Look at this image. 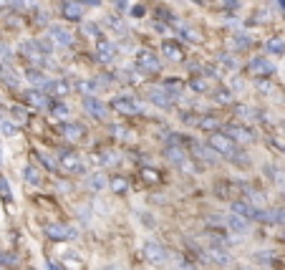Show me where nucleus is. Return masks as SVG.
Here are the masks:
<instances>
[{"mask_svg": "<svg viewBox=\"0 0 285 270\" xmlns=\"http://www.w3.org/2000/svg\"><path fill=\"white\" fill-rule=\"evenodd\" d=\"M278 5H280V10H285V0H278Z\"/></svg>", "mask_w": 285, "mask_h": 270, "instance_id": "45", "label": "nucleus"}, {"mask_svg": "<svg viewBox=\"0 0 285 270\" xmlns=\"http://www.w3.org/2000/svg\"><path fill=\"white\" fill-rule=\"evenodd\" d=\"M61 13H63L66 21H81L83 18V5L76 3V0H68V3L61 5Z\"/></svg>", "mask_w": 285, "mask_h": 270, "instance_id": "15", "label": "nucleus"}, {"mask_svg": "<svg viewBox=\"0 0 285 270\" xmlns=\"http://www.w3.org/2000/svg\"><path fill=\"white\" fill-rule=\"evenodd\" d=\"M243 189H245V200L250 205H255V207H263L265 205V192L255 189V187H243Z\"/></svg>", "mask_w": 285, "mask_h": 270, "instance_id": "25", "label": "nucleus"}, {"mask_svg": "<svg viewBox=\"0 0 285 270\" xmlns=\"http://www.w3.org/2000/svg\"><path fill=\"white\" fill-rule=\"evenodd\" d=\"M230 207H232V212H235V215H240V217H247V220H252V217H255V209H258L255 205H250L247 200H235Z\"/></svg>", "mask_w": 285, "mask_h": 270, "instance_id": "18", "label": "nucleus"}, {"mask_svg": "<svg viewBox=\"0 0 285 270\" xmlns=\"http://www.w3.org/2000/svg\"><path fill=\"white\" fill-rule=\"evenodd\" d=\"M149 101H152L154 106H159V109H169V106H172V96L164 94V86L159 88V91H152V94H149Z\"/></svg>", "mask_w": 285, "mask_h": 270, "instance_id": "22", "label": "nucleus"}, {"mask_svg": "<svg viewBox=\"0 0 285 270\" xmlns=\"http://www.w3.org/2000/svg\"><path fill=\"white\" fill-rule=\"evenodd\" d=\"M10 56H13L10 48L5 46V43H0V61H5V63H8V61H10Z\"/></svg>", "mask_w": 285, "mask_h": 270, "instance_id": "38", "label": "nucleus"}, {"mask_svg": "<svg viewBox=\"0 0 285 270\" xmlns=\"http://www.w3.org/2000/svg\"><path fill=\"white\" fill-rule=\"evenodd\" d=\"M255 260L263 263V265H273L275 263V252L273 250H260V252H255Z\"/></svg>", "mask_w": 285, "mask_h": 270, "instance_id": "33", "label": "nucleus"}, {"mask_svg": "<svg viewBox=\"0 0 285 270\" xmlns=\"http://www.w3.org/2000/svg\"><path fill=\"white\" fill-rule=\"evenodd\" d=\"M106 185H109V182H106V177H103L101 172H96V174H88V177H86V187L91 189V192H101Z\"/></svg>", "mask_w": 285, "mask_h": 270, "instance_id": "23", "label": "nucleus"}, {"mask_svg": "<svg viewBox=\"0 0 285 270\" xmlns=\"http://www.w3.org/2000/svg\"><path fill=\"white\" fill-rule=\"evenodd\" d=\"M224 225H227L232 232H237V235H250V220H247V217H240V215L232 212Z\"/></svg>", "mask_w": 285, "mask_h": 270, "instance_id": "13", "label": "nucleus"}, {"mask_svg": "<svg viewBox=\"0 0 285 270\" xmlns=\"http://www.w3.org/2000/svg\"><path fill=\"white\" fill-rule=\"evenodd\" d=\"M79 3H81V5L86 3L88 8H99V5H101V0H79Z\"/></svg>", "mask_w": 285, "mask_h": 270, "instance_id": "43", "label": "nucleus"}, {"mask_svg": "<svg viewBox=\"0 0 285 270\" xmlns=\"http://www.w3.org/2000/svg\"><path fill=\"white\" fill-rule=\"evenodd\" d=\"M235 43H237V48H247V46H250V38H247V36H237Z\"/></svg>", "mask_w": 285, "mask_h": 270, "instance_id": "41", "label": "nucleus"}, {"mask_svg": "<svg viewBox=\"0 0 285 270\" xmlns=\"http://www.w3.org/2000/svg\"><path fill=\"white\" fill-rule=\"evenodd\" d=\"M23 99H25V104L28 106H33V109H51L53 106V101H51V96L48 94H43V88H28V91L23 94Z\"/></svg>", "mask_w": 285, "mask_h": 270, "instance_id": "5", "label": "nucleus"}, {"mask_svg": "<svg viewBox=\"0 0 285 270\" xmlns=\"http://www.w3.org/2000/svg\"><path fill=\"white\" fill-rule=\"evenodd\" d=\"M207 144L215 149V152L220 154V157H224V159H230L235 152H237V144L232 142V137L230 134H224V131H215V134H209V139H207Z\"/></svg>", "mask_w": 285, "mask_h": 270, "instance_id": "3", "label": "nucleus"}, {"mask_svg": "<svg viewBox=\"0 0 285 270\" xmlns=\"http://www.w3.org/2000/svg\"><path fill=\"white\" fill-rule=\"evenodd\" d=\"M61 134H63V139H68V142H81L83 134H86V129L81 124H76V122H71V124H63L61 126Z\"/></svg>", "mask_w": 285, "mask_h": 270, "instance_id": "16", "label": "nucleus"}, {"mask_svg": "<svg viewBox=\"0 0 285 270\" xmlns=\"http://www.w3.org/2000/svg\"><path fill=\"white\" fill-rule=\"evenodd\" d=\"M25 79L31 81L36 88H46V86H48V81H51V79H48L41 68H28V71H25Z\"/></svg>", "mask_w": 285, "mask_h": 270, "instance_id": "20", "label": "nucleus"}, {"mask_svg": "<svg viewBox=\"0 0 285 270\" xmlns=\"http://www.w3.org/2000/svg\"><path fill=\"white\" fill-rule=\"evenodd\" d=\"M265 48H267V53H273V56H285V41L283 38H270Z\"/></svg>", "mask_w": 285, "mask_h": 270, "instance_id": "29", "label": "nucleus"}, {"mask_svg": "<svg viewBox=\"0 0 285 270\" xmlns=\"http://www.w3.org/2000/svg\"><path fill=\"white\" fill-rule=\"evenodd\" d=\"M142 258H144L146 263L157 265V268H164V265L172 263L169 250L164 248L162 243H157V240H144V245H142Z\"/></svg>", "mask_w": 285, "mask_h": 270, "instance_id": "1", "label": "nucleus"}, {"mask_svg": "<svg viewBox=\"0 0 285 270\" xmlns=\"http://www.w3.org/2000/svg\"><path fill=\"white\" fill-rule=\"evenodd\" d=\"M96 51H99V58L103 63H111L116 58V46H114V43H109V41H99Z\"/></svg>", "mask_w": 285, "mask_h": 270, "instance_id": "19", "label": "nucleus"}, {"mask_svg": "<svg viewBox=\"0 0 285 270\" xmlns=\"http://www.w3.org/2000/svg\"><path fill=\"white\" fill-rule=\"evenodd\" d=\"M111 106L116 109V111H122V114H139L142 111V106H139V104L137 101H134V99H129V96H116L114 101H111Z\"/></svg>", "mask_w": 285, "mask_h": 270, "instance_id": "11", "label": "nucleus"}, {"mask_svg": "<svg viewBox=\"0 0 285 270\" xmlns=\"http://www.w3.org/2000/svg\"><path fill=\"white\" fill-rule=\"evenodd\" d=\"M83 33H86V36H91V38H94V36H99V28H96L94 23H86V28H83Z\"/></svg>", "mask_w": 285, "mask_h": 270, "instance_id": "40", "label": "nucleus"}, {"mask_svg": "<svg viewBox=\"0 0 285 270\" xmlns=\"http://www.w3.org/2000/svg\"><path fill=\"white\" fill-rule=\"evenodd\" d=\"M235 270H252V268H247V265H240V268H235Z\"/></svg>", "mask_w": 285, "mask_h": 270, "instance_id": "46", "label": "nucleus"}, {"mask_svg": "<svg viewBox=\"0 0 285 270\" xmlns=\"http://www.w3.org/2000/svg\"><path fill=\"white\" fill-rule=\"evenodd\" d=\"M23 182L31 185V187H41L43 185V174H41V169L36 167V164H25L23 167Z\"/></svg>", "mask_w": 285, "mask_h": 270, "instance_id": "14", "label": "nucleus"}, {"mask_svg": "<svg viewBox=\"0 0 285 270\" xmlns=\"http://www.w3.org/2000/svg\"><path fill=\"white\" fill-rule=\"evenodd\" d=\"M43 235L48 240H56V243H63V240H76L79 230L73 225H63V222H48L43 225Z\"/></svg>", "mask_w": 285, "mask_h": 270, "instance_id": "4", "label": "nucleus"}, {"mask_svg": "<svg viewBox=\"0 0 285 270\" xmlns=\"http://www.w3.org/2000/svg\"><path fill=\"white\" fill-rule=\"evenodd\" d=\"M217 230V228H215ZM215 230H207L204 235H202V240H204V243L207 245H227V237H224V235H220V232H215Z\"/></svg>", "mask_w": 285, "mask_h": 270, "instance_id": "28", "label": "nucleus"}, {"mask_svg": "<svg viewBox=\"0 0 285 270\" xmlns=\"http://www.w3.org/2000/svg\"><path fill=\"white\" fill-rule=\"evenodd\" d=\"M0 79H3L5 83H10V86H18L20 83V79H18V73L13 71L8 63H0Z\"/></svg>", "mask_w": 285, "mask_h": 270, "instance_id": "26", "label": "nucleus"}, {"mask_svg": "<svg viewBox=\"0 0 285 270\" xmlns=\"http://www.w3.org/2000/svg\"><path fill=\"white\" fill-rule=\"evenodd\" d=\"M137 68H139V71H146V73H159V71H162V61H159V58H157L152 51H139Z\"/></svg>", "mask_w": 285, "mask_h": 270, "instance_id": "6", "label": "nucleus"}, {"mask_svg": "<svg viewBox=\"0 0 285 270\" xmlns=\"http://www.w3.org/2000/svg\"><path fill=\"white\" fill-rule=\"evenodd\" d=\"M109 185H111V192H116V194H126L129 192V182L124 177H111Z\"/></svg>", "mask_w": 285, "mask_h": 270, "instance_id": "30", "label": "nucleus"}, {"mask_svg": "<svg viewBox=\"0 0 285 270\" xmlns=\"http://www.w3.org/2000/svg\"><path fill=\"white\" fill-rule=\"evenodd\" d=\"M265 174H267L270 179H273V182H275V185H280V187L285 185V174H283L280 169H275V167H273V164H267V167H265Z\"/></svg>", "mask_w": 285, "mask_h": 270, "instance_id": "32", "label": "nucleus"}, {"mask_svg": "<svg viewBox=\"0 0 285 270\" xmlns=\"http://www.w3.org/2000/svg\"><path fill=\"white\" fill-rule=\"evenodd\" d=\"M172 265L177 268V270H200L197 265H194L192 260H187V258H182V255H172Z\"/></svg>", "mask_w": 285, "mask_h": 270, "instance_id": "31", "label": "nucleus"}, {"mask_svg": "<svg viewBox=\"0 0 285 270\" xmlns=\"http://www.w3.org/2000/svg\"><path fill=\"white\" fill-rule=\"evenodd\" d=\"M162 51H164V56L169 58V61H184V48L179 46V43H164L162 46Z\"/></svg>", "mask_w": 285, "mask_h": 270, "instance_id": "21", "label": "nucleus"}, {"mask_svg": "<svg viewBox=\"0 0 285 270\" xmlns=\"http://www.w3.org/2000/svg\"><path fill=\"white\" fill-rule=\"evenodd\" d=\"M99 162H101V167H116V164L122 162V154L114 152V149H103L101 157H99Z\"/></svg>", "mask_w": 285, "mask_h": 270, "instance_id": "24", "label": "nucleus"}, {"mask_svg": "<svg viewBox=\"0 0 285 270\" xmlns=\"http://www.w3.org/2000/svg\"><path fill=\"white\" fill-rule=\"evenodd\" d=\"M273 217H275V225H283V228H285V207H275Z\"/></svg>", "mask_w": 285, "mask_h": 270, "instance_id": "36", "label": "nucleus"}, {"mask_svg": "<svg viewBox=\"0 0 285 270\" xmlns=\"http://www.w3.org/2000/svg\"><path fill=\"white\" fill-rule=\"evenodd\" d=\"M0 129H3V131L8 134V137H13V134H18V129H16V124H13V122H3V126H0Z\"/></svg>", "mask_w": 285, "mask_h": 270, "instance_id": "39", "label": "nucleus"}, {"mask_svg": "<svg viewBox=\"0 0 285 270\" xmlns=\"http://www.w3.org/2000/svg\"><path fill=\"white\" fill-rule=\"evenodd\" d=\"M106 270H122V268H119V265H111V268H106Z\"/></svg>", "mask_w": 285, "mask_h": 270, "instance_id": "47", "label": "nucleus"}, {"mask_svg": "<svg viewBox=\"0 0 285 270\" xmlns=\"http://www.w3.org/2000/svg\"><path fill=\"white\" fill-rule=\"evenodd\" d=\"M58 167H61L63 172L68 174H86V159L79 154V152H73V149H58Z\"/></svg>", "mask_w": 285, "mask_h": 270, "instance_id": "2", "label": "nucleus"}, {"mask_svg": "<svg viewBox=\"0 0 285 270\" xmlns=\"http://www.w3.org/2000/svg\"><path fill=\"white\" fill-rule=\"evenodd\" d=\"M83 109L91 114L94 119H103V116H106V106H103L99 99H94V96H86L83 99Z\"/></svg>", "mask_w": 285, "mask_h": 270, "instance_id": "17", "label": "nucleus"}, {"mask_svg": "<svg viewBox=\"0 0 285 270\" xmlns=\"http://www.w3.org/2000/svg\"><path fill=\"white\" fill-rule=\"evenodd\" d=\"M51 111H53L58 119H61V116L66 119V116H68V106H66V104H56V106H51Z\"/></svg>", "mask_w": 285, "mask_h": 270, "instance_id": "37", "label": "nucleus"}, {"mask_svg": "<svg viewBox=\"0 0 285 270\" xmlns=\"http://www.w3.org/2000/svg\"><path fill=\"white\" fill-rule=\"evenodd\" d=\"M0 197H5L8 202H13V192H10V185H8V179L0 174Z\"/></svg>", "mask_w": 285, "mask_h": 270, "instance_id": "34", "label": "nucleus"}, {"mask_svg": "<svg viewBox=\"0 0 285 270\" xmlns=\"http://www.w3.org/2000/svg\"><path fill=\"white\" fill-rule=\"evenodd\" d=\"M215 126H220V122L215 116H207V119H202V122H200V129H215Z\"/></svg>", "mask_w": 285, "mask_h": 270, "instance_id": "35", "label": "nucleus"}, {"mask_svg": "<svg viewBox=\"0 0 285 270\" xmlns=\"http://www.w3.org/2000/svg\"><path fill=\"white\" fill-rule=\"evenodd\" d=\"M283 131H285V126H283Z\"/></svg>", "mask_w": 285, "mask_h": 270, "instance_id": "48", "label": "nucleus"}, {"mask_svg": "<svg viewBox=\"0 0 285 270\" xmlns=\"http://www.w3.org/2000/svg\"><path fill=\"white\" fill-rule=\"evenodd\" d=\"M192 154L197 157L200 162H207L209 167H215V164L222 159V157H220V154H217L209 144H207V146H204V144H192Z\"/></svg>", "mask_w": 285, "mask_h": 270, "instance_id": "8", "label": "nucleus"}, {"mask_svg": "<svg viewBox=\"0 0 285 270\" xmlns=\"http://www.w3.org/2000/svg\"><path fill=\"white\" fill-rule=\"evenodd\" d=\"M48 36L58 43V46H73V36H71V31L68 28H63V25H51L48 28Z\"/></svg>", "mask_w": 285, "mask_h": 270, "instance_id": "12", "label": "nucleus"}, {"mask_svg": "<svg viewBox=\"0 0 285 270\" xmlns=\"http://www.w3.org/2000/svg\"><path fill=\"white\" fill-rule=\"evenodd\" d=\"M204 255H207V263H212V265H220V268H224V265H230V263H232L230 252L224 250L222 245H207Z\"/></svg>", "mask_w": 285, "mask_h": 270, "instance_id": "7", "label": "nucleus"}, {"mask_svg": "<svg viewBox=\"0 0 285 270\" xmlns=\"http://www.w3.org/2000/svg\"><path fill=\"white\" fill-rule=\"evenodd\" d=\"M192 88H194V91H204V88H207V81L194 79V81H192Z\"/></svg>", "mask_w": 285, "mask_h": 270, "instance_id": "42", "label": "nucleus"}, {"mask_svg": "<svg viewBox=\"0 0 285 270\" xmlns=\"http://www.w3.org/2000/svg\"><path fill=\"white\" fill-rule=\"evenodd\" d=\"M230 137L235 144H252L255 142V134L250 126H243V124H232L230 126Z\"/></svg>", "mask_w": 285, "mask_h": 270, "instance_id": "10", "label": "nucleus"}, {"mask_svg": "<svg viewBox=\"0 0 285 270\" xmlns=\"http://www.w3.org/2000/svg\"><path fill=\"white\" fill-rule=\"evenodd\" d=\"M247 71L252 73V76H270V73H275V66L267 61V58L258 56V58H252V61L247 63Z\"/></svg>", "mask_w": 285, "mask_h": 270, "instance_id": "9", "label": "nucleus"}, {"mask_svg": "<svg viewBox=\"0 0 285 270\" xmlns=\"http://www.w3.org/2000/svg\"><path fill=\"white\" fill-rule=\"evenodd\" d=\"M142 179H144L146 185H152V187H159L162 185V174L157 169H152V167H142Z\"/></svg>", "mask_w": 285, "mask_h": 270, "instance_id": "27", "label": "nucleus"}, {"mask_svg": "<svg viewBox=\"0 0 285 270\" xmlns=\"http://www.w3.org/2000/svg\"><path fill=\"white\" fill-rule=\"evenodd\" d=\"M48 270H66V265H61V263H53V260H48Z\"/></svg>", "mask_w": 285, "mask_h": 270, "instance_id": "44", "label": "nucleus"}]
</instances>
